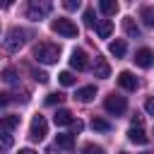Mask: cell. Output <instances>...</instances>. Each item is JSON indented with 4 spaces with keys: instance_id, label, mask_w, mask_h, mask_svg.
Instances as JSON below:
<instances>
[{
    "instance_id": "6da1fadb",
    "label": "cell",
    "mask_w": 154,
    "mask_h": 154,
    "mask_svg": "<svg viewBox=\"0 0 154 154\" xmlns=\"http://www.w3.org/2000/svg\"><path fill=\"white\" fill-rule=\"evenodd\" d=\"M34 58L43 65H53L60 58V48L55 43H36L34 46Z\"/></svg>"
},
{
    "instance_id": "7a4b0ae2",
    "label": "cell",
    "mask_w": 154,
    "mask_h": 154,
    "mask_svg": "<svg viewBox=\"0 0 154 154\" xmlns=\"http://www.w3.org/2000/svg\"><path fill=\"white\" fill-rule=\"evenodd\" d=\"M53 10V0H29V7H26V17L38 22L43 17H48Z\"/></svg>"
},
{
    "instance_id": "3957f363",
    "label": "cell",
    "mask_w": 154,
    "mask_h": 154,
    "mask_svg": "<svg viewBox=\"0 0 154 154\" xmlns=\"http://www.w3.org/2000/svg\"><path fill=\"white\" fill-rule=\"evenodd\" d=\"M103 108H106L108 113H113V116H123V113L128 111V101H125V96L108 94V96H106V101H103Z\"/></svg>"
},
{
    "instance_id": "277c9868",
    "label": "cell",
    "mask_w": 154,
    "mask_h": 154,
    "mask_svg": "<svg viewBox=\"0 0 154 154\" xmlns=\"http://www.w3.org/2000/svg\"><path fill=\"white\" fill-rule=\"evenodd\" d=\"M46 135H48V123H46V118H43V116H34V118H31V128H29V137H31L34 142H41Z\"/></svg>"
},
{
    "instance_id": "5b68a950",
    "label": "cell",
    "mask_w": 154,
    "mask_h": 154,
    "mask_svg": "<svg viewBox=\"0 0 154 154\" xmlns=\"http://www.w3.org/2000/svg\"><path fill=\"white\" fill-rule=\"evenodd\" d=\"M51 26H53L55 34H60V36H65V38H75V36H77V26H75L70 19H65V17H58Z\"/></svg>"
},
{
    "instance_id": "8992f818",
    "label": "cell",
    "mask_w": 154,
    "mask_h": 154,
    "mask_svg": "<svg viewBox=\"0 0 154 154\" xmlns=\"http://www.w3.org/2000/svg\"><path fill=\"white\" fill-rule=\"evenodd\" d=\"M24 31L22 29H12L10 34H7V38H5V48L10 51V53H14V51H19L22 46H24Z\"/></svg>"
},
{
    "instance_id": "52a82bcc",
    "label": "cell",
    "mask_w": 154,
    "mask_h": 154,
    "mask_svg": "<svg viewBox=\"0 0 154 154\" xmlns=\"http://www.w3.org/2000/svg\"><path fill=\"white\" fill-rule=\"evenodd\" d=\"M70 65H72L75 70H79V72L87 70V67H89V58H87V53H84L82 48H75L72 55H70Z\"/></svg>"
},
{
    "instance_id": "ba28073f",
    "label": "cell",
    "mask_w": 154,
    "mask_h": 154,
    "mask_svg": "<svg viewBox=\"0 0 154 154\" xmlns=\"http://www.w3.org/2000/svg\"><path fill=\"white\" fill-rule=\"evenodd\" d=\"M152 63H154V53H152L149 48H140V51L135 53V65H140V67H152Z\"/></svg>"
},
{
    "instance_id": "9c48e42d",
    "label": "cell",
    "mask_w": 154,
    "mask_h": 154,
    "mask_svg": "<svg viewBox=\"0 0 154 154\" xmlns=\"http://www.w3.org/2000/svg\"><path fill=\"white\" fill-rule=\"evenodd\" d=\"M118 84H120L123 89H128V91H135V89H137V79H135V75L128 72V70H123V72L118 75Z\"/></svg>"
},
{
    "instance_id": "30bf717a",
    "label": "cell",
    "mask_w": 154,
    "mask_h": 154,
    "mask_svg": "<svg viewBox=\"0 0 154 154\" xmlns=\"http://www.w3.org/2000/svg\"><path fill=\"white\" fill-rule=\"evenodd\" d=\"M94 77H99V79H106V77H111V65L101 58V55H96V65H94Z\"/></svg>"
},
{
    "instance_id": "8fae6325",
    "label": "cell",
    "mask_w": 154,
    "mask_h": 154,
    "mask_svg": "<svg viewBox=\"0 0 154 154\" xmlns=\"http://www.w3.org/2000/svg\"><path fill=\"white\" fill-rule=\"evenodd\" d=\"M128 140H130V142H135V144H147V140H149V137H147V132H144L140 125H132V128H130V132H128Z\"/></svg>"
},
{
    "instance_id": "7c38bea8",
    "label": "cell",
    "mask_w": 154,
    "mask_h": 154,
    "mask_svg": "<svg viewBox=\"0 0 154 154\" xmlns=\"http://www.w3.org/2000/svg\"><path fill=\"white\" fill-rule=\"evenodd\" d=\"M94 96H96V87H91V84H89V87L77 89V94H75V99H77V101H82V103H89Z\"/></svg>"
},
{
    "instance_id": "4fadbf2b",
    "label": "cell",
    "mask_w": 154,
    "mask_h": 154,
    "mask_svg": "<svg viewBox=\"0 0 154 154\" xmlns=\"http://www.w3.org/2000/svg\"><path fill=\"white\" fill-rule=\"evenodd\" d=\"M53 120H55V125H70L75 118H72V113H70L67 108H58L55 116H53Z\"/></svg>"
},
{
    "instance_id": "5bb4252c",
    "label": "cell",
    "mask_w": 154,
    "mask_h": 154,
    "mask_svg": "<svg viewBox=\"0 0 154 154\" xmlns=\"http://www.w3.org/2000/svg\"><path fill=\"white\" fill-rule=\"evenodd\" d=\"M123 29H125V34H128L130 38H137V36H140V26L135 24L132 17H125V19H123Z\"/></svg>"
},
{
    "instance_id": "9a60e30c",
    "label": "cell",
    "mask_w": 154,
    "mask_h": 154,
    "mask_svg": "<svg viewBox=\"0 0 154 154\" xmlns=\"http://www.w3.org/2000/svg\"><path fill=\"white\" fill-rule=\"evenodd\" d=\"M55 144H58L60 149H67V152H70V149L75 147V137H72L70 132H63V135L55 137Z\"/></svg>"
},
{
    "instance_id": "2e32d148",
    "label": "cell",
    "mask_w": 154,
    "mask_h": 154,
    "mask_svg": "<svg viewBox=\"0 0 154 154\" xmlns=\"http://www.w3.org/2000/svg\"><path fill=\"white\" fill-rule=\"evenodd\" d=\"M17 125H19V116H5V118H0V130H5V132H12Z\"/></svg>"
},
{
    "instance_id": "e0dca14e",
    "label": "cell",
    "mask_w": 154,
    "mask_h": 154,
    "mask_svg": "<svg viewBox=\"0 0 154 154\" xmlns=\"http://www.w3.org/2000/svg\"><path fill=\"white\" fill-rule=\"evenodd\" d=\"M125 48H128V46H125L123 38H116V41H111V46H108V51H111L116 58H123V55H125Z\"/></svg>"
},
{
    "instance_id": "ac0fdd59",
    "label": "cell",
    "mask_w": 154,
    "mask_h": 154,
    "mask_svg": "<svg viewBox=\"0 0 154 154\" xmlns=\"http://www.w3.org/2000/svg\"><path fill=\"white\" fill-rule=\"evenodd\" d=\"M111 31H113V22L103 19V22H99V24H96V34H99L101 38H108V36H111Z\"/></svg>"
},
{
    "instance_id": "d6986e66",
    "label": "cell",
    "mask_w": 154,
    "mask_h": 154,
    "mask_svg": "<svg viewBox=\"0 0 154 154\" xmlns=\"http://www.w3.org/2000/svg\"><path fill=\"white\" fill-rule=\"evenodd\" d=\"M99 7L103 14H116L118 12V0H99Z\"/></svg>"
},
{
    "instance_id": "ffe728a7",
    "label": "cell",
    "mask_w": 154,
    "mask_h": 154,
    "mask_svg": "<svg viewBox=\"0 0 154 154\" xmlns=\"http://www.w3.org/2000/svg\"><path fill=\"white\" fill-rule=\"evenodd\" d=\"M91 128H94L96 132H108V130H111V123L103 120V118H94V120H91Z\"/></svg>"
},
{
    "instance_id": "44dd1931",
    "label": "cell",
    "mask_w": 154,
    "mask_h": 154,
    "mask_svg": "<svg viewBox=\"0 0 154 154\" xmlns=\"http://www.w3.org/2000/svg\"><path fill=\"white\" fill-rule=\"evenodd\" d=\"M14 144V137L10 135V132H5V130H0V149H10Z\"/></svg>"
},
{
    "instance_id": "7402d4cb",
    "label": "cell",
    "mask_w": 154,
    "mask_h": 154,
    "mask_svg": "<svg viewBox=\"0 0 154 154\" xmlns=\"http://www.w3.org/2000/svg\"><path fill=\"white\" fill-rule=\"evenodd\" d=\"M140 17H142V22H144L147 26H152V29H154V7H144Z\"/></svg>"
},
{
    "instance_id": "603a6c76",
    "label": "cell",
    "mask_w": 154,
    "mask_h": 154,
    "mask_svg": "<svg viewBox=\"0 0 154 154\" xmlns=\"http://www.w3.org/2000/svg\"><path fill=\"white\" fill-rule=\"evenodd\" d=\"M58 79H60V84H63V87H72V84H75V75H72L70 70L60 72V75H58Z\"/></svg>"
},
{
    "instance_id": "cb8c5ba5",
    "label": "cell",
    "mask_w": 154,
    "mask_h": 154,
    "mask_svg": "<svg viewBox=\"0 0 154 154\" xmlns=\"http://www.w3.org/2000/svg\"><path fill=\"white\" fill-rule=\"evenodd\" d=\"M82 154H106V152H103V147H96V144L89 142V144L82 147Z\"/></svg>"
},
{
    "instance_id": "d4e9b609",
    "label": "cell",
    "mask_w": 154,
    "mask_h": 154,
    "mask_svg": "<svg viewBox=\"0 0 154 154\" xmlns=\"http://www.w3.org/2000/svg\"><path fill=\"white\" fill-rule=\"evenodd\" d=\"M2 79H5L7 84H17V72H14L12 67H7V70L2 72Z\"/></svg>"
},
{
    "instance_id": "484cf974",
    "label": "cell",
    "mask_w": 154,
    "mask_h": 154,
    "mask_svg": "<svg viewBox=\"0 0 154 154\" xmlns=\"http://www.w3.org/2000/svg\"><path fill=\"white\" fill-rule=\"evenodd\" d=\"M63 99H65L63 94H58V91H53V94H48V96H46V103H48V106H55V103H60Z\"/></svg>"
},
{
    "instance_id": "4316f807",
    "label": "cell",
    "mask_w": 154,
    "mask_h": 154,
    "mask_svg": "<svg viewBox=\"0 0 154 154\" xmlns=\"http://www.w3.org/2000/svg\"><path fill=\"white\" fill-rule=\"evenodd\" d=\"M94 17H96L94 10H87V12H84V24H87V26H96V19H94Z\"/></svg>"
},
{
    "instance_id": "83f0119b",
    "label": "cell",
    "mask_w": 154,
    "mask_h": 154,
    "mask_svg": "<svg viewBox=\"0 0 154 154\" xmlns=\"http://www.w3.org/2000/svg\"><path fill=\"white\" fill-rule=\"evenodd\" d=\"M34 79H36L38 84H46V82H48V75H46L43 70H34Z\"/></svg>"
},
{
    "instance_id": "f1b7e54d",
    "label": "cell",
    "mask_w": 154,
    "mask_h": 154,
    "mask_svg": "<svg viewBox=\"0 0 154 154\" xmlns=\"http://www.w3.org/2000/svg\"><path fill=\"white\" fill-rule=\"evenodd\" d=\"M82 5V0H63V7L65 10H77Z\"/></svg>"
},
{
    "instance_id": "f546056e",
    "label": "cell",
    "mask_w": 154,
    "mask_h": 154,
    "mask_svg": "<svg viewBox=\"0 0 154 154\" xmlns=\"http://www.w3.org/2000/svg\"><path fill=\"white\" fill-rule=\"evenodd\" d=\"M144 108H147V113H152V116H154V96H149V99L144 101Z\"/></svg>"
},
{
    "instance_id": "4dcf8cb0",
    "label": "cell",
    "mask_w": 154,
    "mask_h": 154,
    "mask_svg": "<svg viewBox=\"0 0 154 154\" xmlns=\"http://www.w3.org/2000/svg\"><path fill=\"white\" fill-rule=\"evenodd\" d=\"M70 125H72V132H82V128H84V123H82V120H72Z\"/></svg>"
},
{
    "instance_id": "1f68e13d",
    "label": "cell",
    "mask_w": 154,
    "mask_h": 154,
    "mask_svg": "<svg viewBox=\"0 0 154 154\" xmlns=\"http://www.w3.org/2000/svg\"><path fill=\"white\" fill-rule=\"evenodd\" d=\"M58 152H60V147H58V144H51V147H46L43 154H58Z\"/></svg>"
},
{
    "instance_id": "d6a6232c",
    "label": "cell",
    "mask_w": 154,
    "mask_h": 154,
    "mask_svg": "<svg viewBox=\"0 0 154 154\" xmlns=\"http://www.w3.org/2000/svg\"><path fill=\"white\" fill-rule=\"evenodd\" d=\"M7 103H10V96H7V94H0V108L7 106Z\"/></svg>"
},
{
    "instance_id": "836d02e7",
    "label": "cell",
    "mask_w": 154,
    "mask_h": 154,
    "mask_svg": "<svg viewBox=\"0 0 154 154\" xmlns=\"http://www.w3.org/2000/svg\"><path fill=\"white\" fill-rule=\"evenodd\" d=\"M132 125H142V116L135 113V116H132Z\"/></svg>"
},
{
    "instance_id": "e575fe53",
    "label": "cell",
    "mask_w": 154,
    "mask_h": 154,
    "mask_svg": "<svg viewBox=\"0 0 154 154\" xmlns=\"http://www.w3.org/2000/svg\"><path fill=\"white\" fill-rule=\"evenodd\" d=\"M19 154H38V152H34L31 147H24V149H19Z\"/></svg>"
},
{
    "instance_id": "d590c367",
    "label": "cell",
    "mask_w": 154,
    "mask_h": 154,
    "mask_svg": "<svg viewBox=\"0 0 154 154\" xmlns=\"http://www.w3.org/2000/svg\"><path fill=\"white\" fill-rule=\"evenodd\" d=\"M12 2H14V0H0V5H2V7H10Z\"/></svg>"
},
{
    "instance_id": "8d00e7d4",
    "label": "cell",
    "mask_w": 154,
    "mask_h": 154,
    "mask_svg": "<svg viewBox=\"0 0 154 154\" xmlns=\"http://www.w3.org/2000/svg\"><path fill=\"white\" fill-rule=\"evenodd\" d=\"M120 154H128V152H120Z\"/></svg>"
},
{
    "instance_id": "74e56055",
    "label": "cell",
    "mask_w": 154,
    "mask_h": 154,
    "mask_svg": "<svg viewBox=\"0 0 154 154\" xmlns=\"http://www.w3.org/2000/svg\"><path fill=\"white\" fill-rule=\"evenodd\" d=\"M144 154H147V152H144Z\"/></svg>"
}]
</instances>
